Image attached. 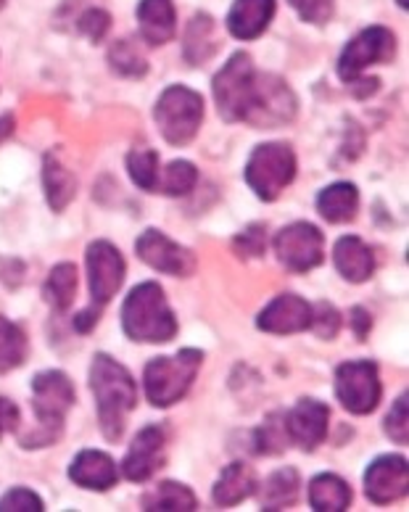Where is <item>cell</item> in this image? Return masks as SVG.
<instances>
[{"label":"cell","instance_id":"6da1fadb","mask_svg":"<svg viewBox=\"0 0 409 512\" xmlns=\"http://www.w3.org/2000/svg\"><path fill=\"white\" fill-rule=\"evenodd\" d=\"M214 101L225 122H251L256 127L283 125L293 117L296 98L275 77H262L246 53H235L212 82Z\"/></svg>","mask_w":409,"mask_h":512},{"label":"cell","instance_id":"7a4b0ae2","mask_svg":"<svg viewBox=\"0 0 409 512\" xmlns=\"http://www.w3.org/2000/svg\"><path fill=\"white\" fill-rule=\"evenodd\" d=\"M90 388H93L103 436L106 441H119L125 433L127 415L138 404V386L132 375L109 354H95L90 365Z\"/></svg>","mask_w":409,"mask_h":512},{"label":"cell","instance_id":"3957f363","mask_svg":"<svg viewBox=\"0 0 409 512\" xmlns=\"http://www.w3.org/2000/svg\"><path fill=\"white\" fill-rule=\"evenodd\" d=\"M122 328L138 344H167L177 336L175 312L159 283H140L130 291L122 307Z\"/></svg>","mask_w":409,"mask_h":512},{"label":"cell","instance_id":"277c9868","mask_svg":"<svg viewBox=\"0 0 409 512\" xmlns=\"http://www.w3.org/2000/svg\"><path fill=\"white\" fill-rule=\"evenodd\" d=\"M74 386L61 370H45L32 381V407L37 415V431L22 441V447L40 449L56 444L64 431L66 412L74 407Z\"/></svg>","mask_w":409,"mask_h":512},{"label":"cell","instance_id":"5b68a950","mask_svg":"<svg viewBox=\"0 0 409 512\" xmlns=\"http://www.w3.org/2000/svg\"><path fill=\"white\" fill-rule=\"evenodd\" d=\"M201 365H204V354L198 349H180L169 357L151 359L143 373L148 402L154 407H172L180 402L196 381Z\"/></svg>","mask_w":409,"mask_h":512},{"label":"cell","instance_id":"8992f818","mask_svg":"<svg viewBox=\"0 0 409 512\" xmlns=\"http://www.w3.org/2000/svg\"><path fill=\"white\" fill-rule=\"evenodd\" d=\"M154 117L161 138L172 146H185L196 138L198 127L204 122V98L185 85H172L161 93Z\"/></svg>","mask_w":409,"mask_h":512},{"label":"cell","instance_id":"52a82bcc","mask_svg":"<svg viewBox=\"0 0 409 512\" xmlns=\"http://www.w3.org/2000/svg\"><path fill=\"white\" fill-rule=\"evenodd\" d=\"M296 177V154L285 143H262L246 161V183L262 201H275Z\"/></svg>","mask_w":409,"mask_h":512},{"label":"cell","instance_id":"ba28073f","mask_svg":"<svg viewBox=\"0 0 409 512\" xmlns=\"http://www.w3.org/2000/svg\"><path fill=\"white\" fill-rule=\"evenodd\" d=\"M383 386L378 378V365L370 359L344 362L336 370V396L351 415H370L378 407Z\"/></svg>","mask_w":409,"mask_h":512},{"label":"cell","instance_id":"9c48e42d","mask_svg":"<svg viewBox=\"0 0 409 512\" xmlns=\"http://www.w3.org/2000/svg\"><path fill=\"white\" fill-rule=\"evenodd\" d=\"M275 254L285 270L309 272L325 259V238L312 222H293L275 235Z\"/></svg>","mask_w":409,"mask_h":512},{"label":"cell","instance_id":"30bf717a","mask_svg":"<svg viewBox=\"0 0 409 512\" xmlns=\"http://www.w3.org/2000/svg\"><path fill=\"white\" fill-rule=\"evenodd\" d=\"M396 56V35L386 27H370L359 32L344 48L338 59V77L344 82H357L367 66L386 64Z\"/></svg>","mask_w":409,"mask_h":512},{"label":"cell","instance_id":"8fae6325","mask_svg":"<svg viewBox=\"0 0 409 512\" xmlns=\"http://www.w3.org/2000/svg\"><path fill=\"white\" fill-rule=\"evenodd\" d=\"M125 259L109 241H93L88 246V278H90V309L101 315L125 283Z\"/></svg>","mask_w":409,"mask_h":512},{"label":"cell","instance_id":"7c38bea8","mask_svg":"<svg viewBox=\"0 0 409 512\" xmlns=\"http://www.w3.org/2000/svg\"><path fill=\"white\" fill-rule=\"evenodd\" d=\"M135 251L148 267L164 272V275H172V278H190L196 272V256L193 251L175 243L172 238L161 233V230H146L140 233V238L135 241Z\"/></svg>","mask_w":409,"mask_h":512},{"label":"cell","instance_id":"4fadbf2b","mask_svg":"<svg viewBox=\"0 0 409 512\" xmlns=\"http://www.w3.org/2000/svg\"><path fill=\"white\" fill-rule=\"evenodd\" d=\"M312 309L315 307L296 293H280L259 312L256 325L272 336H291L312 328Z\"/></svg>","mask_w":409,"mask_h":512},{"label":"cell","instance_id":"5bb4252c","mask_svg":"<svg viewBox=\"0 0 409 512\" xmlns=\"http://www.w3.org/2000/svg\"><path fill=\"white\" fill-rule=\"evenodd\" d=\"M283 420L285 431H288V441L299 444L304 452H312V449H317L322 441L328 439L330 407L317 402V399H301Z\"/></svg>","mask_w":409,"mask_h":512},{"label":"cell","instance_id":"9a60e30c","mask_svg":"<svg viewBox=\"0 0 409 512\" xmlns=\"http://www.w3.org/2000/svg\"><path fill=\"white\" fill-rule=\"evenodd\" d=\"M409 489V465L399 454H386L367 468L365 491L375 505H391L402 499Z\"/></svg>","mask_w":409,"mask_h":512},{"label":"cell","instance_id":"2e32d148","mask_svg":"<svg viewBox=\"0 0 409 512\" xmlns=\"http://www.w3.org/2000/svg\"><path fill=\"white\" fill-rule=\"evenodd\" d=\"M164 447H167V433L161 425H146L143 431L132 439L130 452L122 460V473L127 481L143 483L154 476L164 465Z\"/></svg>","mask_w":409,"mask_h":512},{"label":"cell","instance_id":"e0dca14e","mask_svg":"<svg viewBox=\"0 0 409 512\" xmlns=\"http://www.w3.org/2000/svg\"><path fill=\"white\" fill-rule=\"evenodd\" d=\"M69 478L77 486L90 491H109L111 486H117L119 481V468L117 462L111 460L106 452L98 449H85L74 457L69 465Z\"/></svg>","mask_w":409,"mask_h":512},{"label":"cell","instance_id":"ac0fdd59","mask_svg":"<svg viewBox=\"0 0 409 512\" xmlns=\"http://www.w3.org/2000/svg\"><path fill=\"white\" fill-rule=\"evenodd\" d=\"M275 16V0H235L227 14V30L238 40H256Z\"/></svg>","mask_w":409,"mask_h":512},{"label":"cell","instance_id":"d6986e66","mask_svg":"<svg viewBox=\"0 0 409 512\" xmlns=\"http://www.w3.org/2000/svg\"><path fill=\"white\" fill-rule=\"evenodd\" d=\"M333 262H336V270L349 283H365V280L373 278L375 272L373 249L362 238H357V235L338 238L336 249H333Z\"/></svg>","mask_w":409,"mask_h":512},{"label":"cell","instance_id":"ffe728a7","mask_svg":"<svg viewBox=\"0 0 409 512\" xmlns=\"http://www.w3.org/2000/svg\"><path fill=\"white\" fill-rule=\"evenodd\" d=\"M140 35L148 45H164L175 37V6L172 0H140L138 6Z\"/></svg>","mask_w":409,"mask_h":512},{"label":"cell","instance_id":"44dd1931","mask_svg":"<svg viewBox=\"0 0 409 512\" xmlns=\"http://www.w3.org/2000/svg\"><path fill=\"white\" fill-rule=\"evenodd\" d=\"M256 491V473L246 462H233L222 470L220 481L214 483L212 497L220 507L241 505L243 499H249Z\"/></svg>","mask_w":409,"mask_h":512},{"label":"cell","instance_id":"7402d4cb","mask_svg":"<svg viewBox=\"0 0 409 512\" xmlns=\"http://www.w3.org/2000/svg\"><path fill=\"white\" fill-rule=\"evenodd\" d=\"M359 206V191L357 185L351 183H336L328 185L325 191L317 196V212L333 225H344V222L354 220Z\"/></svg>","mask_w":409,"mask_h":512},{"label":"cell","instance_id":"603a6c76","mask_svg":"<svg viewBox=\"0 0 409 512\" xmlns=\"http://www.w3.org/2000/svg\"><path fill=\"white\" fill-rule=\"evenodd\" d=\"M351 486L333 473H322L309 483V505L317 512H344L351 505Z\"/></svg>","mask_w":409,"mask_h":512},{"label":"cell","instance_id":"cb8c5ba5","mask_svg":"<svg viewBox=\"0 0 409 512\" xmlns=\"http://www.w3.org/2000/svg\"><path fill=\"white\" fill-rule=\"evenodd\" d=\"M43 183L45 196H48V204H51L53 212H64L66 206L72 204L74 193H77V177L61 164L56 154L45 156Z\"/></svg>","mask_w":409,"mask_h":512},{"label":"cell","instance_id":"d4e9b609","mask_svg":"<svg viewBox=\"0 0 409 512\" xmlns=\"http://www.w3.org/2000/svg\"><path fill=\"white\" fill-rule=\"evenodd\" d=\"M198 507L196 494L183 483L164 481L143 497V510L148 512H193Z\"/></svg>","mask_w":409,"mask_h":512},{"label":"cell","instance_id":"484cf974","mask_svg":"<svg viewBox=\"0 0 409 512\" xmlns=\"http://www.w3.org/2000/svg\"><path fill=\"white\" fill-rule=\"evenodd\" d=\"M43 296L56 312H66L72 307L74 296H77V267L69 262L56 264L48 280H45Z\"/></svg>","mask_w":409,"mask_h":512},{"label":"cell","instance_id":"4316f807","mask_svg":"<svg viewBox=\"0 0 409 512\" xmlns=\"http://www.w3.org/2000/svg\"><path fill=\"white\" fill-rule=\"evenodd\" d=\"M217 51V37H214V19L209 14H198L185 32V59L190 64L212 59Z\"/></svg>","mask_w":409,"mask_h":512},{"label":"cell","instance_id":"83f0119b","mask_svg":"<svg viewBox=\"0 0 409 512\" xmlns=\"http://www.w3.org/2000/svg\"><path fill=\"white\" fill-rule=\"evenodd\" d=\"M299 494V473L293 468H283L272 473L267 483L262 486V510H285L296 502Z\"/></svg>","mask_w":409,"mask_h":512},{"label":"cell","instance_id":"f1b7e54d","mask_svg":"<svg viewBox=\"0 0 409 512\" xmlns=\"http://www.w3.org/2000/svg\"><path fill=\"white\" fill-rule=\"evenodd\" d=\"M27 352H30V344H27L24 330L0 315V373H11L16 367H22Z\"/></svg>","mask_w":409,"mask_h":512},{"label":"cell","instance_id":"f546056e","mask_svg":"<svg viewBox=\"0 0 409 512\" xmlns=\"http://www.w3.org/2000/svg\"><path fill=\"white\" fill-rule=\"evenodd\" d=\"M127 172H130L132 183L138 185L140 191L156 193L159 183V154L154 148H135L127 156Z\"/></svg>","mask_w":409,"mask_h":512},{"label":"cell","instance_id":"4dcf8cb0","mask_svg":"<svg viewBox=\"0 0 409 512\" xmlns=\"http://www.w3.org/2000/svg\"><path fill=\"white\" fill-rule=\"evenodd\" d=\"M198 183V169L190 161H172L164 175L159 172V183H156V193H167V196H188Z\"/></svg>","mask_w":409,"mask_h":512},{"label":"cell","instance_id":"1f68e13d","mask_svg":"<svg viewBox=\"0 0 409 512\" xmlns=\"http://www.w3.org/2000/svg\"><path fill=\"white\" fill-rule=\"evenodd\" d=\"M109 64L111 69L119 74V77H143L146 74V59L135 51V45L130 40H119V43L111 45L109 51Z\"/></svg>","mask_w":409,"mask_h":512},{"label":"cell","instance_id":"d6a6232c","mask_svg":"<svg viewBox=\"0 0 409 512\" xmlns=\"http://www.w3.org/2000/svg\"><path fill=\"white\" fill-rule=\"evenodd\" d=\"M288 447V431L285 420L280 415H272L264 420V425L256 431V452L259 454H280Z\"/></svg>","mask_w":409,"mask_h":512},{"label":"cell","instance_id":"836d02e7","mask_svg":"<svg viewBox=\"0 0 409 512\" xmlns=\"http://www.w3.org/2000/svg\"><path fill=\"white\" fill-rule=\"evenodd\" d=\"M233 251L241 259H259L267 251V227L264 225H249L238 238L233 241Z\"/></svg>","mask_w":409,"mask_h":512},{"label":"cell","instance_id":"e575fe53","mask_svg":"<svg viewBox=\"0 0 409 512\" xmlns=\"http://www.w3.org/2000/svg\"><path fill=\"white\" fill-rule=\"evenodd\" d=\"M386 436L394 444H407L409 441V423H407V394H402L399 399L394 402L391 412L386 415Z\"/></svg>","mask_w":409,"mask_h":512},{"label":"cell","instance_id":"d590c367","mask_svg":"<svg viewBox=\"0 0 409 512\" xmlns=\"http://www.w3.org/2000/svg\"><path fill=\"white\" fill-rule=\"evenodd\" d=\"M111 27V16L103 11V8H85L80 14V19H77V30L82 32L85 37H90L93 43H98V40H103L106 37V32H109Z\"/></svg>","mask_w":409,"mask_h":512},{"label":"cell","instance_id":"8d00e7d4","mask_svg":"<svg viewBox=\"0 0 409 512\" xmlns=\"http://www.w3.org/2000/svg\"><path fill=\"white\" fill-rule=\"evenodd\" d=\"M43 499L30 489H11L0 497V512H40Z\"/></svg>","mask_w":409,"mask_h":512},{"label":"cell","instance_id":"74e56055","mask_svg":"<svg viewBox=\"0 0 409 512\" xmlns=\"http://www.w3.org/2000/svg\"><path fill=\"white\" fill-rule=\"evenodd\" d=\"M296 14L309 24H328L333 16V0H288Z\"/></svg>","mask_w":409,"mask_h":512},{"label":"cell","instance_id":"f35d334b","mask_svg":"<svg viewBox=\"0 0 409 512\" xmlns=\"http://www.w3.org/2000/svg\"><path fill=\"white\" fill-rule=\"evenodd\" d=\"M341 328V315L336 307H330L328 301H322L320 307L312 309V330L320 338H336Z\"/></svg>","mask_w":409,"mask_h":512},{"label":"cell","instance_id":"ab89813d","mask_svg":"<svg viewBox=\"0 0 409 512\" xmlns=\"http://www.w3.org/2000/svg\"><path fill=\"white\" fill-rule=\"evenodd\" d=\"M16 428H19V407L6 396H0V439L6 433H14Z\"/></svg>","mask_w":409,"mask_h":512},{"label":"cell","instance_id":"60d3db41","mask_svg":"<svg viewBox=\"0 0 409 512\" xmlns=\"http://www.w3.org/2000/svg\"><path fill=\"white\" fill-rule=\"evenodd\" d=\"M351 325H354V330H357L359 341H365L367 330H370V325H373V317L367 315L362 307H357L354 312H351Z\"/></svg>","mask_w":409,"mask_h":512},{"label":"cell","instance_id":"b9f144b4","mask_svg":"<svg viewBox=\"0 0 409 512\" xmlns=\"http://www.w3.org/2000/svg\"><path fill=\"white\" fill-rule=\"evenodd\" d=\"M11 132H14V117H11V114H3V117H0V138H3V135H11Z\"/></svg>","mask_w":409,"mask_h":512},{"label":"cell","instance_id":"7bdbcfd3","mask_svg":"<svg viewBox=\"0 0 409 512\" xmlns=\"http://www.w3.org/2000/svg\"><path fill=\"white\" fill-rule=\"evenodd\" d=\"M399 6H402V8H407V0H399Z\"/></svg>","mask_w":409,"mask_h":512},{"label":"cell","instance_id":"ee69618b","mask_svg":"<svg viewBox=\"0 0 409 512\" xmlns=\"http://www.w3.org/2000/svg\"><path fill=\"white\" fill-rule=\"evenodd\" d=\"M3 3H6V0H0V8H3Z\"/></svg>","mask_w":409,"mask_h":512}]
</instances>
